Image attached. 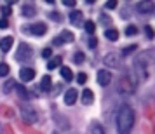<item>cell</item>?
Instances as JSON below:
<instances>
[{
    "label": "cell",
    "instance_id": "1",
    "mask_svg": "<svg viewBox=\"0 0 155 134\" xmlns=\"http://www.w3.org/2000/svg\"><path fill=\"white\" fill-rule=\"evenodd\" d=\"M134 110L129 105H122L117 113V132L119 134H131L134 127Z\"/></svg>",
    "mask_w": 155,
    "mask_h": 134
},
{
    "label": "cell",
    "instance_id": "2",
    "mask_svg": "<svg viewBox=\"0 0 155 134\" xmlns=\"http://www.w3.org/2000/svg\"><path fill=\"white\" fill-rule=\"evenodd\" d=\"M150 54H152V51H147V52H143L140 57H136V63H134V66H136L138 75L141 73V80L148 78V75H150V64H152V59H147Z\"/></svg>",
    "mask_w": 155,
    "mask_h": 134
},
{
    "label": "cell",
    "instance_id": "3",
    "mask_svg": "<svg viewBox=\"0 0 155 134\" xmlns=\"http://www.w3.org/2000/svg\"><path fill=\"white\" fill-rule=\"evenodd\" d=\"M31 54H33V49L30 47L28 44H19V47H18V51H16V61H19V63H23V61H26V59H30L31 57Z\"/></svg>",
    "mask_w": 155,
    "mask_h": 134
},
{
    "label": "cell",
    "instance_id": "4",
    "mask_svg": "<svg viewBox=\"0 0 155 134\" xmlns=\"http://www.w3.org/2000/svg\"><path fill=\"white\" fill-rule=\"evenodd\" d=\"M21 115H23V120L28 122V124H33V122L38 120V117H37V110L35 108H31L30 105H21Z\"/></svg>",
    "mask_w": 155,
    "mask_h": 134
},
{
    "label": "cell",
    "instance_id": "5",
    "mask_svg": "<svg viewBox=\"0 0 155 134\" xmlns=\"http://www.w3.org/2000/svg\"><path fill=\"white\" fill-rule=\"evenodd\" d=\"M25 31H28L35 37H44L47 33V25L45 23H33L30 26H25Z\"/></svg>",
    "mask_w": 155,
    "mask_h": 134
},
{
    "label": "cell",
    "instance_id": "6",
    "mask_svg": "<svg viewBox=\"0 0 155 134\" xmlns=\"http://www.w3.org/2000/svg\"><path fill=\"white\" fill-rule=\"evenodd\" d=\"M75 40V37H73V33L71 31H61L58 37H54V40H52V44L54 45H61V44H70Z\"/></svg>",
    "mask_w": 155,
    "mask_h": 134
},
{
    "label": "cell",
    "instance_id": "7",
    "mask_svg": "<svg viewBox=\"0 0 155 134\" xmlns=\"http://www.w3.org/2000/svg\"><path fill=\"white\" fill-rule=\"evenodd\" d=\"M96 78H98V84L101 87H106V85H110V82H112V73L108 70H99Z\"/></svg>",
    "mask_w": 155,
    "mask_h": 134
},
{
    "label": "cell",
    "instance_id": "8",
    "mask_svg": "<svg viewBox=\"0 0 155 134\" xmlns=\"http://www.w3.org/2000/svg\"><path fill=\"white\" fill-rule=\"evenodd\" d=\"M19 78L23 82H31L35 78V70L33 68H21L19 70Z\"/></svg>",
    "mask_w": 155,
    "mask_h": 134
},
{
    "label": "cell",
    "instance_id": "9",
    "mask_svg": "<svg viewBox=\"0 0 155 134\" xmlns=\"http://www.w3.org/2000/svg\"><path fill=\"white\" fill-rule=\"evenodd\" d=\"M12 45H14V38H12V37H4V38L0 40V51H2V52H9Z\"/></svg>",
    "mask_w": 155,
    "mask_h": 134
},
{
    "label": "cell",
    "instance_id": "10",
    "mask_svg": "<svg viewBox=\"0 0 155 134\" xmlns=\"http://www.w3.org/2000/svg\"><path fill=\"white\" fill-rule=\"evenodd\" d=\"M51 87H52V78H51V75H44L42 80H40V84H38V89L44 92L51 91Z\"/></svg>",
    "mask_w": 155,
    "mask_h": 134
},
{
    "label": "cell",
    "instance_id": "11",
    "mask_svg": "<svg viewBox=\"0 0 155 134\" xmlns=\"http://www.w3.org/2000/svg\"><path fill=\"white\" fill-rule=\"evenodd\" d=\"M75 101H77V91L75 89H68V91L64 92V103L71 106Z\"/></svg>",
    "mask_w": 155,
    "mask_h": 134
},
{
    "label": "cell",
    "instance_id": "12",
    "mask_svg": "<svg viewBox=\"0 0 155 134\" xmlns=\"http://www.w3.org/2000/svg\"><path fill=\"white\" fill-rule=\"evenodd\" d=\"M70 23L73 26H80V25H82V12H80V11L70 12Z\"/></svg>",
    "mask_w": 155,
    "mask_h": 134
},
{
    "label": "cell",
    "instance_id": "13",
    "mask_svg": "<svg viewBox=\"0 0 155 134\" xmlns=\"http://www.w3.org/2000/svg\"><path fill=\"white\" fill-rule=\"evenodd\" d=\"M21 12H23V16H25V18H33V16L37 14V9H35V5L26 4V5H23Z\"/></svg>",
    "mask_w": 155,
    "mask_h": 134
},
{
    "label": "cell",
    "instance_id": "14",
    "mask_svg": "<svg viewBox=\"0 0 155 134\" xmlns=\"http://www.w3.org/2000/svg\"><path fill=\"white\" fill-rule=\"evenodd\" d=\"M92 101H94V92L91 89H84L82 91V103L84 105H91Z\"/></svg>",
    "mask_w": 155,
    "mask_h": 134
},
{
    "label": "cell",
    "instance_id": "15",
    "mask_svg": "<svg viewBox=\"0 0 155 134\" xmlns=\"http://www.w3.org/2000/svg\"><path fill=\"white\" fill-rule=\"evenodd\" d=\"M138 11L143 12V14L145 12H152L153 11V2H140L138 4Z\"/></svg>",
    "mask_w": 155,
    "mask_h": 134
},
{
    "label": "cell",
    "instance_id": "16",
    "mask_svg": "<svg viewBox=\"0 0 155 134\" xmlns=\"http://www.w3.org/2000/svg\"><path fill=\"white\" fill-rule=\"evenodd\" d=\"M61 63H63V57L54 56V57H51V61L47 63V68H49V70H54V68H58V66H61Z\"/></svg>",
    "mask_w": 155,
    "mask_h": 134
},
{
    "label": "cell",
    "instance_id": "17",
    "mask_svg": "<svg viewBox=\"0 0 155 134\" xmlns=\"http://www.w3.org/2000/svg\"><path fill=\"white\" fill-rule=\"evenodd\" d=\"M61 77L64 80H68V82L73 80V71L70 70V66H61Z\"/></svg>",
    "mask_w": 155,
    "mask_h": 134
},
{
    "label": "cell",
    "instance_id": "18",
    "mask_svg": "<svg viewBox=\"0 0 155 134\" xmlns=\"http://www.w3.org/2000/svg\"><path fill=\"white\" fill-rule=\"evenodd\" d=\"M14 89L18 91V94H19L23 99H28L30 98V92L26 91V87H23L21 84H16V82H14Z\"/></svg>",
    "mask_w": 155,
    "mask_h": 134
},
{
    "label": "cell",
    "instance_id": "19",
    "mask_svg": "<svg viewBox=\"0 0 155 134\" xmlns=\"http://www.w3.org/2000/svg\"><path fill=\"white\" fill-rule=\"evenodd\" d=\"M105 37L108 38V40H112V42H115V40L119 38V31H117L115 28H108V30L105 31Z\"/></svg>",
    "mask_w": 155,
    "mask_h": 134
},
{
    "label": "cell",
    "instance_id": "20",
    "mask_svg": "<svg viewBox=\"0 0 155 134\" xmlns=\"http://www.w3.org/2000/svg\"><path fill=\"white\" fill-rule=\"evenodd\" d=\"M105 63L108 66H119V61H117V54H106Z\"/></svg>",
    "mask_w": 155,
    "mask_h": 134
},
{
    "label": "cell",
    "instance_id": "21",
    "mask_svg": "<svg viewBox=\"0 0 155 134\" xmlns=\"http://www.w3.org/2000/svg\"><path fill=\"white\" fill-rule=\"evenodd\" d=\"M84 28H85V31H87L89 35H92V33L96 31V25H94L92 21H85L84 23Z\"/></svg>",
    "mask_w": 155,
    "mask_h": 134
},
{
    "label": "cell",
    "instance_id": "22",
    "mask_svg": "<svg viewBox=\"0 0 155 134\" xmlns=\"http://www.w3.org/2000/svg\"><path fill=\"white\" fill-rule=\"evenodd\" d=\"M9 71H11V68L7 63H0V77H7Z\"/></svg>",
    "mask_w": 155,
    "mask_h": 134
},
{
    "label": "cell",
    "instance_id": "23",
    "mask_svg": "<svg viewBox=\"0 0 155 134\" xmlns=\"http://www.w3.org/2000/svg\"><path fill=\"white\" fill-rule=\"evenodd\" d=\"M84 61H85V56L82 54V52H77V54L73 56V63L75 64H82Z\"/></svg>",
    "mask_w": 155,
    "mask_h": 134
},
{
    "label": "cell",
    "instance_id": "24",
    "mask_svg": "<svg viewBox=\"0 0 155 134\" xmlns=\"http://www.w3.org/2000/svg\"><path fill=\"white\" fill-rule=\"evenodd\" d=\"M136 33H138V28H136V26H133V25L126 28V35H127V37H134Z\"/></svg>",
    "mask_w": 155,
    "mask_h": 134
},
{
    "label": "cell",
    "instance_id": "25",
    "mask_svg": "<svg viewBox=\"0 0 155 134\" xmlns=\"http://www.w3.org/2000/svg\"><path fill=\"white\" fill-rule=\"evenodd\" d=\"M14 87V80H7L5 84H4V92L7 94V92H11V89Z\"/></svg>",
    "mask_w": 155,
    "mask_h": 134
},
{
    "label": "cell",
    "instance_id": "26",
    "mask_svg": "<svg viewBox=\"0 0 155 134\" xmlns=\"http://www.w3.org/2000/svg\"><path fill=\"white\" fill-rule=\"evenodd\" d=\"M77 82L80 85H84L85 82H87V75H85V73H78V75H77Z\"/></svg>",
    "mask_w": 155,
    "mask_h": 134
},
{
    "label": "cell",
    "instance_id": "27",
    "mask_svg": "<svg viewBox=\"0 0 155 134\" xmlns=\"http://www.w3.org/2000/svg\"><path fill=\"white\" fill-rule=\"evenodd\" d=\"M87 44H89V47H91V49H96V47H98V38H96V37H91Z\"/></svg>",
    "mask_w": 155,
    "mask_h": 134
},
{
    "label": "cell",
    "instance_id": "28",
    "mask_svg": "<svg viewBox=\"0 0 155 134\" xmlns=\"http://www.w3.org/2000/svg\"><path fill=\"white\" fill-rule=\"evenodd\" d=\"M117 4H119L117 0H108V2L105 4V7L106 9H115V7H117Z\"/></svg>",
    "mask_w": 155,
    "mask_h": 134
},
{
    "label": "cell",
    "instance_id": "29",
    "mask_svg": "<svg viewBox=\"0 0 155 134\" xmlns=\"http://www.w3.org/2000/svg\"><path fill=\"white\" fill-rule=\"evenodd\" d=\"M51 19H52V21L61 23V14H59V12H51Z\"/></svg>",
    "mask_w": 155,
    "mask_h": 134
},
{
    "label": "cell",
    "instance_id": "30",
    "mask_svg": "<svg viewBox=\"0 0 155 134\" xmlns=\"http://www.w3.org/2000/svg\"><path fill=\"white\" fill-rule=\"evenodd\" d=\"M61 4L66 5V7H75V5H77V2H75V0H63Z\"/></svg>",
    "mask_w": 155,
    "mask_h": 134
},
{
    "label": "cell",
    "instance_id": "31",
    "mask_svg": "<svg viewBox=\"0 0 155 134\" xmlns=\"http://www.w3.org/2000/svg\"><path fill=\"white\" fill-rule=\"evenodd\" d=\"M133 51H136V45H129L127 49H124V51H122V54H124V56H127V54H131Z\"/></svg>",
    "mask_w": 155,
    "mask_h": 134
},
{
    "label": "cell",
    "instance_id": "32",
    "mask_svg": "<svg viewBox=\"0 0 155 134\" xmlns=\"http://www.w3.org/2000/svg\"><path fill=\"white\" fill-rule=\"evenodd\" d=\"M145 31H147L148 38H153V30H152V26H145Z\"/></svg>",
    "mask_w": 155,
    "mask_h": 134
},
{
    "label": "cell",
    "instance_id": "33",
    "mask_svg": "<svg viewBox=\"0 0 155 134\" xmlns=\"http://www.w3.org/2000/svg\"><path fill=\"white\" fill-rule=\"evenodd\" d=\"M2 14L5 16V19H7V16H11V7H2Z\"/></svg>",
    "mask_w": 155,
    "mask_h": 134
},
{
    "label": "cell",
    "instance_id": "34",
    "mask_svg": "<svg viewBox=\"0 0 155 134\" xmlns=\"http://www.w3.org/2000/svg\"><path fill=\"white\" fill-rule=\"evenodd\" d=\"M42 56L44 57H51V56H52V51H51L49 47H47V49H44L42 51Z\"/></svg>",
    "mask_w": 155,
    "mask_h": 134
},
{
    "label": "cell",
    "instance_id": "35",
    "mask_svg": "<svg viewBox=\"0 0 155 134\" xmlns=\"http://www.w3.org/2000/svg\"><path fill=\"white\" fill-rule=\"evenodd\" d=\"M7 26H9V21L5 18H2V19H0V28H7Z\"/></svg>",
    "mask_w": 155,
    "mask_h": 134
},
{
    "label": "cell",
    "instance_id": "36",
    "mask_svg": "<svg viewBox=\"0 0 155 134\" xmlns=\"http://www.w3.org/2000/svg\"><path fill=\"white\" fill-rule=\"evenodd\" d=\"M101 23H103V25H106V23H108V18H106V16H101Z\"/></svg>",
    "mask_w": 155,
    "mask_h": 134
}]
</instances>
